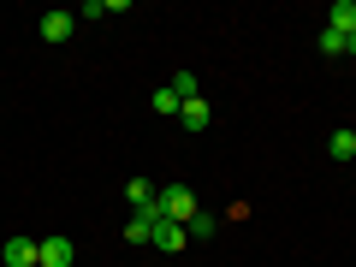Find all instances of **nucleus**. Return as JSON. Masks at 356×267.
<instances>
[{
    "label": "nucleus",
    "mask_w": 356,
    "mask_h": 267,
    "mask_svg": "<svg viewBox=\"0 0 356 267\" xmlns=\"http://www.w3.org/2000/svg\"><path fill=\"white\" fill-rule=\"evenodd\" d=\"M208 119H214V113H208V102H202V95L178 102V125H184V131H208Z\"/></svg>",
    "instance_id": "4"
},
{
    "label": "nucleus",
    "mask_w": 356,
    "mask_h": 267,
    "mask_svg": "<svg viewBox=\"0 0 356 267\" xmlns=\"http://www.w3.org/2000/svg\"><path fill=\"white\" fill-rule=\"evenodd\" d=\"M184 232H191V238H214V214H196Z\"/></svg>",
    "instance_id": "12"
},
{
    "label": "nucleus",
    "mask_w": 356,
    "mask_h": 267,
    "mask_svg": "<svg viewBox=\"0 0 356 267\" xmlns=\"http://www.w3.org/2000/svg\"><path fill=\"white\" fill-rule=\"evenodd\" d=\"M184 243H191V232H184V226H172V220L154 226V250H184Z\"/></svg>",
    "instance_id": "8"
},
{
    "label": "nucleus",
    "mask_w": 356,
    "mask_h": 267,
    "mask_svg": "<svg viewBox=\"0 0 356 267\" xmlns=\"http://www.w3.org/2000/svg\"><path fill=\"white\" fill-rule=\"evenodd\" d=\"M344 42H350V36H339V30H321V54H344Z\"/></svg>",
    "instance_id": "13"
},
{
    "label": "nucleus",
    "mask_w": 356,
    "mask_h": 267,
    "mask_svg": "<svg viewBox=\"0 0 356 267\" xmlns=\"http://www.w3.org/2000/svg\"><path fill=\"white\" fill-rule=\"evenodd\" d=\"M72 261H77L72 238H42L36 243V267H72Z\"/></svg>",
    "instance_id": "2"
},
{
    "label": "nucleus",
    "mask_w": 356,
    "mask_h": 267,
    "mask_svg": "<svg viewBox=\"0 0 356 267\" xmlns=\"http://www.w3.org/2000/svg\"><path fill=\"white\" fill-rule=\"evenodd\" d=\"M125 202H131V208H137V214H149V208H154V202H161V191H154L149 178H131V184H125Z\"/></svg>",
    "instance_id": "5"
},
{
    "label": "nucleus",
    "mask_w": 356,
    "mask_h": 267,
    "mask_svg": "<svg viewBox=\"0 0 356 267\" xmlns=\"http://www.w3.org/2000/svg\"><path fill=\"white\" fill-rule=\"evenodd\" d=\"M0 261H6V267H36V243H30V238H6Z\"/></svg>",
    "instance_id": "6"
},
{
    "label": "nucleus",
    "mask_w": 356,
    "mask_h": 267,
    "mask_svg": "<svg viewBox=\"0 0 356 267\" xmlns=\"http://www.w3.org/2000/svg\"><path fill=\"white\" fill-rule=\"evenodd\" d=\"M172 95H178V102H191V95H196V77L178 72V77H172Z\"/></svg>",
    "instance_id": "10"
},
{
    "label": "nucleus",
    "mask_w": 356,
    "mask_h": 267,
    "mask_svg": "<svg viewBox=\"0 0 356 267\" xmlns=\"http://www.w3.org/2000/svg\"><path fill=\"white\" fill-rule=\"evenodd\" d=\"M344 54H356V36H350V42H344Z\"/></svg>",
    "instance_id": "14"
},
{
    "label": "nucleus",
    "mask_w": 356,
    "mask_h": 267,
    "mask_svg": "<svg viewBox=\"0 0 356 267\" xmlns=\"http://www.w3.org/2000/svg\"><path fill=\"white\" fill-rule=\"evenodd\" d=\"M154 113H178V95H172V83H166V89H154Z\"/></svg>",
    "instance_id": "11"
},
{
    "label": "nucleus",
    "mask_w": 356,
    "mask_h": 267,
    "mask_svg": "<svg viewBox=\"0 0 356 267\" xmlns=\"http://www.w3.org/2000/svg\"><path fill=\"white\" fill-rule=\"evenodd\" d=\"M327 30H339V36H356V0H332Z\"/></svg>",
    "instance_id": "7"
},
{
    "label": "nucleus",
    "mask_w": 356,
    "mask_h": 267,
    "mask_svg": "<svg viewBox=\"0 0 356 267\" xmlns=\"http://www.w3.org/2000/svg\"><path fill=\"white\" fill-rule=\"evenodd\" d=\"M327 154H332V161H356V131H332Z\"/></svg>",
    "instance_id": "9"
},
{
    "label": "nucleus",
    "mask_w": 356,
    "mask_h": 267,
    "mask_svg": "<svg viewBox=\"0 0 356 267\" xmlns=\"http://www.w3.org/2000/svg\"><path fill=\"white\" fill-rule=\"evenodd\" d=\"M72 30H77V13H42L36 18V36L42 42H65Z\"/></svg>",
    "instance_id": "3"
},
{
    "label": "nucleus",
    "mask_w": 356,
    "mask_h": 267,
    "mask_svg": "<svg viewBox=\"0 0 356 267\" xmlns=\"http://www.w3.org/2000/svg\"><path fill=\"white\" fill-rule=\"evenodd\" d=\"M196 214H202V208H196V191H191V184H166V191H161V220L191 226Z\"/></svg>",
    "instance_id": "1"
}]
</instances>
